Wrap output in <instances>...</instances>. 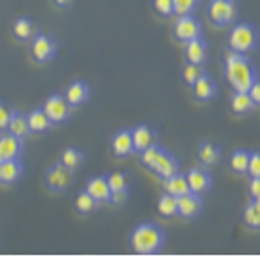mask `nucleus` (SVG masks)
I'll use <instances>...</instances> for the list:
<instances>
[{"mask_svg": "<svg viewBox=\"0 0 260 257\" xmlns=\"http://www.w3.org/2000/svg\"><path fill=\"white\" fill-rule=\"evenodd\" d=\"M151 170L155 172L158 178H168L172 174H176L179 172V163H177V159L168 152H160L158 153V157L155 159V163L151 165Z\"/></svg>", "mask_w": 260, "mask_h": 257, "instance_id": "nucleus-11", "label": "nucleus"}, {"mask_svg": "<svg viewBox=\"0 0 260 257\" xmlns=\"http://www.w3.org/2000/svg\"><path fill=\"white\" fill-rule=\"evenodd\" d=\"M185 57L189 63H194V65H202L206 57H208V42L198 36L194 40H189L187 42V47H185Z\"/></svg>", "mask_w": 260, "mask_h": 257, "instance_id": "nucleus-17", "label": "nucleus"}, {"mask_svg": "<svg viewBox=\"0 0 260 257\" xmlns=\"http://www.w3.org/2000/svg\"><path fill=\"white\" fill-rule=\"evenodd\" d=\"M132 132V142H134V152L142 153L145 148H149L151 144H155V131L147 125H138L134 129H130Z\"/></svg>", "mask_w": 260, "mask_h": 257, "instance_id": "nucleus-18", "label": "nucleus"}, {"mask_svg": "<svg viewBox=\"0 0 260 257\" xmlns=\"http://www.w3.org/2000/svg\"><path fill=\"white\" fill-rule=\"evenodd\" d=\"M166 242V233L156 223H142L130 235V246L138 255L156 253Z\"/></svg>", "mask_w": 260, "mask_h": 257, "instance_id": "nucleus-2", "label": "nucleus"}, {"mask_svg": "<svg viewBox=\"0 0 260 257\" xmlns=\"http://www.w3.org/2000/svg\"><path fill=\"white\" fill-rule=\"evenodd\" d=\"M108 184L111 189H124L130 185V174L126 172H113L108 176Z\"/></svg>", "mask_w": 260, "mask_h": 257, "instance_id": "nucleus-32", "label": "nucleus"}, {"mask_svg": "<svg viewBox=\"0 0 260 257\" xmlns=\"http://www.w3.org/2000/svg\"><path fill=\"white\" fill-rule=\"evenodd\" d=\"M162 187H164V191L170 193V195H174V197H181V195L190 191L187 176H185V174H179V172L172 174L168 178H164Z\"/></svg>", "mask_w": 260, "mask_h": 257, "instance_id": "nucleus-21", "label": "nucleus"}, {"mask_svg": "<svg viewBox=\"0 0 260 257\" xmlns=\"http://www.w3.org/2000/svg\"><path fill=\"white\" fill-rule=\"evenodd\" d=\"M204 74H206L204 66L194 65V63H187V65H185V68H183V79H185V83H189L190 87L194 85L196 81H198Z\"/></svg>", "mask_w": 260, "mask_h": 257, "instance_id": "nucleus-30", "label": "nucleus"}, {"mask_svg": "<svg viewBox=\"0 0 260 257\" xmlns=\"http://www.w3.org/2000/svg\"><path fill=\"white\" fill-rule=\"evenodd\" d=\"M28 118V127H30V132H36V134H42L51 129V119L47 118V113L44 112V108H36L30 113H26Z\"/></svg>", "mask_w": 260, "mask_h": 257, "instance_id": "nucleus-22", "label": "nucleus"}, {"mask_svg": "<svg viewBox=\"0 0 260 257\" xmlns=\"http://www.w3.org/2000/svg\"><path fill=\"white\" fill-rule=\"evenodd\" d=\"M57 40L53 38L51 34H44L40 33L32 38V46H30V51H32V57L38 63H49V61L57 55Z\"/></svg>", "mask_w": 260, "mask_h": 257, "instance_id": "nucleus-7", "label": "nucleus"}, {"mask_svg": "<svg viewBox=\"0 0 260 257\" xmlns=\"http://www.w3.org/2000/svg\"><path fill=\"white\" fill-rule=\"evenodd\" d=\"M155 10L160 15L168 17L174 13V0H155Z\"/></svg>", "mask_w": 260, "mask_h": 257, "instance_id": "nucleus-38", "label": "nucleus"}, {"mask_svg": "<svg viewBox=\"0 0 260 257\" xmlns=\"http://www.w3.org/2000/svg\"><path fill=\"white\" fill-rule=\"evenodd\" d=\"M187 182H189V187L192 193H206L211 189V184H213V180H211V174L208 170H204V168H190L187 174Z\"/></svg>", "mask_w": 260, "mask_h": 257, "instance_id": "nucleus-14", "label": "nucleus"}, {"mask_svg": "<svg viewBox=\"0 0 260 257\" xmlns=\"http://www.w3.org/2000/svg\"><path fill=\"white\" fill-rule=\"evenodd\" d=\"M25 166L21 163V159H6L0 161V184L12 185L17 180H21Z\"/></svg>", "mask_w": 260, "mask_h": 257, "instance_id": "nucleus-13", "label": "nucleus"}, {"mask_svg": "<svg viewBox=\"0 0 260 257\" xmlns=\"http://www.w3.org/2000/svg\"><path fill=\"white\" fill-rule=\"evenodd\" d=\"M85 191L89 193L98 205H100V203H108L110 193H111V187H110V184H108V176H94V178H91L87 182Z\"/></svg>", "mask_w": 260, "mask_h": 257, "instance_id": "nucleus-16", "label": "nucleus"}, {"mask_svg": "<svg viewBox=\"0 0 260 257\" xmlns=\"http://www.w3.org/2000/svg\"><path fill=\"white\" fill-rule=\"evenodd\" d=\"M232 110H234V113H247L251 112L254 108V102L253 99H251V95H249L247 91H236L234 95H232Z\"/></svg>", "mask_w": 260, "mask_h": 257, "instance_id": "nucleus-25", "label": "nucleus"}, {"mask_svg": "<svg viewBox=\"0 0 260 257\" xmlns=\"http://www.w3.org/2000/svg\"><path fill=\"white\" fill-rule=\"evenodd\" d=\"M174 34L179 42H189V40H194L198 36H202V23L196 19L192 13L189 15H179V19L176 21L174 25Z\"/></svg>", "mask_w": 260, "mask_h": 257, "instance_id": "nucleus-8", "label": "nucleus"}, {"mask_svg": "<svg viewBox=\"0 0 260 257\" xmlns=\"http://www.w3.org/2000/svg\"><path fill=\"white\" fill-rule=\"evenodd\" d=\"M204 208V201L198 193H185L181 197H177V216H181L185 219L196 218Z\"/></svg>", "mask_w": 260, "mask_h": 257, "instance_id": "nucleus-9", "label": "nucleus"}, {"mask_svg": "<svg viewBox=\"0 0 260 257\" xmlns=\"http://www.w3.org/2000/svg\"><path fill=\"white\" fill-rule=\"evenodd\" d=\"M96 205H98V203L87 191H81L78 195V198H76V208H78L81 214H89L91 210H94V208H96Z\"/></svg>", "mask_w": 260, "mask_h": 257, "instance_id": "nucleus-31", "label": "nucleus"}, {"mask_svg": "<svg viewBox=\"0 0 260 257\" xmlns=\"http://www.w3.org/2000/svg\"><path fill=\"white\" fill-rule=\"evenodd\" d=\"M12 106L4 102V100H0V131H6L8 129V123H10V118H12Z\"/></svg>", "mask_w": 260, "mask_h": 257, "instance_id": "nucleus-36", "label": "nucleus"}, {"mask_svg": "<svg viewBox=\"0 0 260 257\" xmlns=\"http://www.w3.org/2000/svg\"><path fill=\"white\" fill-rule=\"evenodd\" d=\"M130 198V191L128 187H124V189H111L110 193V198H108V203L113 206H123L128 203Z\"/></svg>", "mask_w": 260, "mask_h": 257, "instance_id": "nucleus-35", "label": "nucleus"}, {"mask_svg": "<svg viewBox=\"0 0 260 257\" xmlns=\"http://www.w3.org/2000/svg\"><path fill=\"white\" fill-rule=\"evenodd\" d=\"M74 182V170H70L68 166H64L62 163H55L47 168L46 172V187L53 193L66 191Z\"/></svg>", "mask_w": 260, "mask_h": 257, "instance_id": "nucleus-5", "label": "nucleus"}, {"mask_svg": "<svg viewBox=\"0 0 260 257\" xmlns=\"http://www.w3.org/2000/svg\"><path fill=\"white\" fill-rule=\"evenodd\" d=\"M209 21L217 26H226L238 17L236 0H211L208 6Z\"/></svg>", "mask_w": 260, "mask_h": 257, "instance_id": "nucleus-4", "label": "nucleus"}, {"mask_svg": "<svg viewBox=\"0 0 260 257\" xmlns=\"http://www.w3.org/2000/svg\"><path fill=\"white\" fill-rule=\"evenodd\" d=\"M6 131L10 132V134H13V136H19V138L25 140L26 136L30 134V127H28V118H26V113L19 112V110H13Z\"/></svg>", "mask_w": 260, "mask_h": 257, "instance_id": "nucleus-20", "label": "nucleus"}, {"mask_svg": "<svg viewBox=\"0 0 260 257\" xmlns=\"http://www.w3.org/2000/svg\"><path fill=\"white\" fill-rule=\"evenodd\" d=\"M111 152L115 157H128L134 152V142H132V132L128 129H121L113 134L111 138Z\"/></svg>", "mask_w": 260, "mask_h": 257, "instance_id": "nucleus-12", "label": "nucleus"}, {"mask_svg": "<svg viewBox=\"0 0 260 257\" xmlns=\"http://www.w3.org/2000/svg\"><path fill=\"white\" fill-rule=\"evenodd\" d=\"M247 174L251 176V178H256V176H260V152L251 153V157H249Z\"/></svg>", "mask_w": 260, "mask_h": 257, "instance_id": "nucleus-37", "label": "nucleus"}, {"mask_svg": "<svg viewBox=\"0 0 260 257\" xmlns=\"http://www.w3.org/2000/svg\"><path fill=\"white\" fill-rule=\"evenodd\" d=\"M198 6V0H174V13L176 15H189Z\"/></svg>", "mask_w": 260, "mask_h": 257, "instance_id": "nucleus-33", "label": "nucleus"}, {"mask_svg": "<svg viewBox=\"0 0 260 257\" xmlns=\"http://www.w3.org/2000/svg\"><path fill=\"white\" fill-rule=\"evenodd\" d=\"M249 95H251V99H253L254 106H260V81L256 79L253 85L249 87Z\"/></svg>", "mask_w": 260, "mask_h": 257, "instance_id": "nucleus-39", "label": "nucleus"}, {"mask_svg": "<svg viewBox=\"0 0 260 257\" xmlns=\"http://www.w3.org/2000/svg\"><path fill=\"white\" fill-rule=\"evenodd\" d=\"M160 152H162V148L156 144V142H155V144H151L149 148H145V150L140 153V155H142V163L151 168V165L155 163V159L158 157V153H160Z\"/></svg>", "mask_w": 260, "mask_h": 257, "instance_id": "nucleus-34", "label": "nucleus"}, {"mask_svg": "<svg viewBox=\"0 0 260 257\" xmlns=\"http://www.w3.org/2000/svg\"><path fill=\"white\" fill-rule=\"evenodd\" d=\"M258 46V31L251 23H238L232 26L228 34V47L230 51L249 53Z\"/></svg>", "mask_w": 260, "mask_h": 257, "instance_id": "nucleus-3", "label": "nucleus"}, {"mask_svg": "<svg viewBox=\"0 0 260 257\" xmlns=\"http://www.w3.org/2000/svg\"><path fill=\"white\" fill-rule=\"evenodd\" d=\"M224 70H226V78L230 85L234 87V91H249V87L256 81V70L245 53H228Z\"/></svg>", "mask_w": 260, "mask_h": 257, "instance_id": "nucleus-1", "label": "nucleus"}, {"mask_svg": "<svg viewBox=\"0 0 260 257\" xmlns=\"http://www.w3.org/2000/svg\"><path fill=\"white\" fill-rule=\"evenodd\" d=\"M25 150V142L19 136H13L10 132L0 134V161L6 159H19Z\"/></svg>", "mask_w": 260, "mask_h": 257, "instance_id": "nucleus-10", "label": "nucleus"}, {"mask_svg": "<svg viewBox=\"0 0 260 257\" xmlns=\"http://www.w3.org/2000/svg\"><path fill=\"white\" fill-rule=\"evenodd\" d=\"M249 157H251V152H245V150H238V152L232 153L230 157V168L238 174H243L247 172L249 166Z\"/></svg>", "mask_w": 260, "mask_h": 257, "instance_id": "nucleus-28", "label": "nucleus"}, {"mask_svg": "<svg viewBox=\"0 0 260 257\" xmlns=\"http://www.w3.org/2000/svg\"><path fill=\"white\" fill-rule=\"evenodd\" d=\"M55 2V6L57 8H60V10H64V8H68L74 2V0H53Z\"/></svg>", "mask_w": 260, "mask_h": 257, "instance_id": "nucleus-41", "label": "nucleus"}, {"mask_svg": "<svg viewBox=\"0 0 260 257\" xmlns=\"http://www.w3.org/2000/svg\"><path fill=\"white\" fill-rule=\"evenodd\" d=\"M44 112L47 113V118L51 119L53 125H59L70 119L72 106L68 104V100L64 99V95H51L46 99L44 104Z\"/></svg>", "mask_w": 260, "mask_h": 257, "instance_id": "nucleus-6", "label": "nucleus"}, {"mask_svg": "<svg viewBox=\"0 0 260 257\" xmlns=\"http://www.w3.org/2000/svg\"><path fill=\"white\" fill-rule=\"evenodd\" d=\"M83 161H85V155L78 148H66L64 153L60 155V163L64 166H68L70 170H78L79 166L83 165Z\"/></svg>", "mask_w": 260, "mask_h": 257, "instance_id": "nucleus-26", "label": "nucleus"}, {"mask_svg": "<svg viewBox=\"0 0 260 257\" xmlns=\"http://www.w3.org/2000/svg\"><path fill=\"white\" fill-rule=\"evenodd\" d=\"M249 193H251V197L256 201L260 198V176L256 178H251V184H249Z\"/></svg>", "mask_w": 260, "mask_h": 257, "instance_id": "nucleus-40", "label": "nucleus"}, {"mask_svg": "<svg viewBox=\"0 0 260 257\" xmlns=\"http://www.w3.org/2000/svg\"><path fill=\"white\" fill-rule=\"evenodd\" d=\"M89 95H91L89 85L85 81H81V79H78V81H72L70 85H68V89L64 91V99L68 100V104L72 108H78V106L85 104L89 100Z\"/></svg>", "mask_w": 260, "mask_h": 257, "instance_id": "nucleus-15", "label": "nucleus"}, {"mask_svg": "<svg viewBox=\"0 0 260 257\" xmlns=\"http://www.w3.org/2000/svg\"><path fill=\"white\" fill-rule=\"evenodd\" d=\"M256 203H258V205H260V198H256Z\"/></svg>", "mask_w": 260, "mask_h": 257, "instance_id": "nucleus-42", "label": "nucleus"}, {"mask_svg": "<svg viewBox=\"0 0 260 257\" xmlns=\"http://www.w3.org/2000/svg\"><path fill=\"white\" fill-rule=\"evenodd\" d=\"M156 210L164 218H174L177 214V197L170 195V193H164L160 201H158V205H156Z\"/></svg>", "mask_w": 260, "mask_h": 257, "instance_id": "nucleus-27", "label": "nucleus"}, {"mask_svg": "<svg viewBox=\"0 0 260 257\" xmlns=\"http://www.w3.org/2000/svg\"><path fill=\"white\" fill-rule=\"evenodd\" d=\"M198 159L204 166H213L221 161V150L219 146L211 144V142H204L198 150Z\"/></svg>", "mask_w": 260, "mask_h": 257, "instance_id": "nucleus-23", "label": "nucleus"}, {"mask_svg": "<svg viewBox=\"0 0 260 257\" xmlns=\"http://www.w3.org/2000/svg\"><path fill=\"white\" fill-rule=\"evenodd\" d=\"M13 36L21 42L26 40H32L36 36V25L28 17H19V19L13 23Z\"/></svg>", "mask_w": 260, "mask_h": 257, "instance_id": "nucleus-24", "label": "nucleus"}, {"mask_svg": "<svg viewBox=\"0 0 260 257\" xmlns=\"http://www.w3.org/2000/svg\"><path fill=\"white\" fill-rule=\"evenodd\" d=\"M192 91H194L196 100L206 102V100H211L217 95V83H215V79L209 74H204L194 85H192Z\"/></svg>", "mask_w": 260, "mask_h": 257, "instance_id": "nucleus-19", "label": "nucleus"}, {"mask_svg": "<svg viewBox=\"0 0 260 257\" xmlns=\"http://www.w3.org/2000/svg\"><path fill=\"white\" fill-rule=\"evenodd\" d=\"M243 221H245L249 227H253V229H260V205L254 201V198L245 206Z\"/></svg>", "mask_w": 260, "mask_h": 257, "instance_id": "nucleus-29", "label": "nucleus"}]
</instances>
